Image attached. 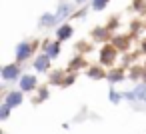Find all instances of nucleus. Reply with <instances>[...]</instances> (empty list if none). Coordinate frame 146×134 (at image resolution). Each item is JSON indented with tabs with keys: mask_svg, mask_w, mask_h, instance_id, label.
I'll use <instances>...</instances> for the list:
<instances>
[{
	"mask_svg": "<svg viewBox=\"0 0 146 134\" xmlns=\"http://www.w3.org/2000/svg\"><path fill=\"white\" fill-rule=\"evenodd\" d=\"M88 74H90V78H102V70L100 68H92Z\"/></svg>",
	"mask_w": 146,
	"mask_h": 134,
	"instance_id": "15",
	"label": "nucleus"
},
{
	"mask_svg": "<svg viewBox=\"0 0 146 134\" xmlns=\"http://www.w3.org/2000/svg\"><path fill=\"white\" fill-rule=\"evenodd\" d=\"M54 22H58V20H56V14H44V16H42V20H40V24H42V26H46V24L50 26V24H54Z\"/></svg>",
	"mask_w": 146,
	"mask_h": 134,
	"instance_id": "10",
	"label": "nucleus"
},
{
	"mask_svg": "<svg viewBox=\"0 0 146 134\" xmlns=\"http://www.w3.org/2000/svg\"><path fill=\"white\" fill-rule=\"evenodd\" d=\"M56 36H58V40H68V38L72 36V26H70V24H62V26L58 28Z\"/></svg>",
	"mask_w": 146,
	"mask_h": 134,
	"instance_id": "8",
	"label": "nucleus"
},
{
	"mask_svg": "<svg viewBox=\"0 0 146 134\" xmlns=\"http://www.w3.org/2000/svg\"><path fill=\"white\" fill-rule=\"evenodd\" d=\"M36 86V76H32V74H26V76H22L20 78V90H32Z\"/></svg>",
	"mask_w": 146,
	"mask_h": 134,
	"instance_id": "5",
	"label": "nucleus"
},
{
	"mask_svg": "<svg viewBox=\"0 0 146 134\" xmlns=\"http://www.w3.org/2000/svg\"><path fill=\"white\" fill-rule=\"evenodd\" d=\"M0 76H2V80H6V82L16 80V78L20 76V66H16V64L4 66V68H2V72H0Z\"/></svg>",
	"mask_w": 146,
	"mask_h": 134,
	"instance_id": "1",
	"label": "nucleus"
},
{
	"mask_svg": "<svg viewBox=\"0 0 146 134\" xmlns=\"http://www.w3.org/2000/svg\"><path fill=\"white\" fill-rule=\"evenodd\" d=\"M10 108H12V106H8L6 102L2 104V110H0V118H2V120H6V118H8V112H10Z\"/></svg>",
	"mask_w": 146,
	"mask_h": 134,
	"instance_id": "14",
	"label": "nucleus"
},
{
	"mask_svg": "<svg viewBox=\"0 0 146 134\" xmlns=\"http://www.w3.org/2000/svg\"><path fill=\"white\" fill-rule=\"evenodd\" d=\"M108 4V0H92V8L94 10H104Z\"/></svg>",
	"mask_w": 146,
	"mask_h": 134,
	"instance_id": "11",
	"label": "nucleus"
},
{
	"mask_svg": "<svg viewBox=\"0 0 146 134\" xmlns=\"http://www.w3.org/2000/svg\"><path fill=\"white\" fill-rule=\"evenodd\" d=\"M110 102L118 104V102H120V94H118V92H114V90H110Z\"/></svg>",
	"mask_w": 146,
	"mask_h": 134,
	"instance_id": "17",
	"label": "nucleus"
},
{
	"mask_svg": "<svg viewBox=\"0 0 146 134\" xmlns=\"http://www.w3.org/2000/svg\"><path fill=\"white\" fill-rule=\"evenodd\" d=\"M124 78V72L122 70H114V72H110V82H120Z\"/></svg>",
	"mask_w": 146,
	"mask_h": 134,
	"instance_id": "12",
	"label": "nucleus"
},
{
	"mask_svg": "<svg viewBox=\"0 0 146 134\" xmlns=\"http://www.w3.org/2000/svg\"><path fill=\"white\" fill-rule=\"evenodd\" d=\"M112 58H114V48H112V46H104L102 52H100V60H102V64H110Z\"/></svg>",
	"mask_w": 146,
	"mask_h": 134,
	"instance_id": "6",
	"label": "nucleus"
},
{
	"mask_svg": "<svg viewBox=\"0 0 146 134\" xmlns=\"http://www.w3.org/2000/svg\"><path fill=\"white\" fill-rule=\"evenodd\" d=\"M68 12H70V8H68V6H64V4H62V6H60V8H58V12H56V20H60V18H62V16H66V14H68Z\"/></svg>",
	"mask_w": 146,
	"mask_h": 134,
	"instance_id": "13",
	"label": "nucleus"
},
{
	"mask_svg": "<svg viewBox=\"0 0 146 134\" xmlns=\"http://www.w3.org/2000/svg\"><path fill=\"white\" fill-rule=\"evenodd\" d=\"M144 48H146V42H144Z\"/></svg>",
	"mask_w": 146,
	"mask_h": 134,
	"instance_id": "19",
	"label": "nucleus"
},
{
	"mask_svg": "<svg viewBox=\"0 0 146 134\" xmlns=\"http://www.w3.org/2000/svg\"><path fill=\"white\" fill-rule=\"evenodd\" d=\"M22 92H24V90H18V92L14 90V92H10V94L6 96V100H4V102H6L8 106H12V108H14V106H18V104H22V98H24V96H22Z\"/></svg>",
	"mask_w": 146,
	"mask_h": 134,
	"instance_id": "4",
	"label": "nucleus"
},
{
	"mask_svg": "<svg viewBox=\"0 0 146 134\" xmlns=\"http://www.w3.org/2000/svg\"><path fill=\"white\" fill-rule=\"evenodd\" d=\"M44 50H46V54H48L50 58H56L60 46H58V42H44Z\"/></svg>",
	"mask_w": 146,
	"mask_h": 134,
	"instance_id": "9",
	"label": "nucleus"
},
{
	"mask_svg": "<svg viewBox=\"0 0 146 134\" xmlns=\"http://www.w3.org/2000/svg\"><path fill=\"white\" fill-rule=\"evenodd\" d=\"M144 96H146V84H138L136 90L122 94V98H128V100H144Z\"/></svg>",
	"mask_w": 146,
	"mask_h": 134,
	"instance_id": "3",
	"label": "nucleus"
},
{
	"mask_svg": "<svg viewBox=\"0 0 146 134\" xmlns=\"http://www.w3.org/2000/svg\"><path fill=\"white\" fill-rule=\"evenodd\" d=\"M30 54H32V44H30V42H20V44L16 46V60H18V62L26 60Z\"/></svg>",
	"mask_w": 146,
	"mask_h": 134,
	"instance_id": "2",
	"label": "nucleus"
},
{
	"mask_svg": "<svg viewBox=\"0 0 146 134\" xmlns=\"http://www.w3.org/2000/svg\"><path fill=\"white\" fill-rule=\"evenodd\" d=\"M92 34H94V38H104V36H106V30H104V28H96Z\"/></svg>",
	"mask_w": 146,
	"mask_h": 134,
	"instance_id": "16",
	"label": "nucleus"
},
{
	"mask_svg": "<svg viewBox=\"0 0 146 134\" xmlns=\"http://www.w3.org/2000/svg\"><path fill=\"white\" fill-rule=\"evenodd\" d=\"M48 64H50V56H48V54L38 56V58H36V62H34V66H36V70H38V72H44V70L48 68Z\"/></svg>",
	"mask_w": 146,
	"mask_h": 134,
	"instance_id": "7",
	"label": "nucleus"
},
{
	"mask_svg": "<svg viewBox=\"0 0 146 134\" xmlns=\"http://www.w3.org/2000/svg\"><path fill=\"white\" fill-rule=\"evenodd\" d=\"M76 2H78V4H80V2H82V0H76Z\"/></svg>",
	"mask_w": 146,
	"mask_h": 134,
	"instance_id": "18",
	"label": "nucleus"
}]
</instances>
